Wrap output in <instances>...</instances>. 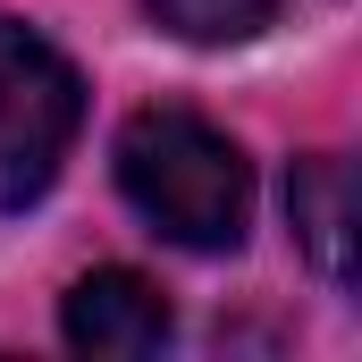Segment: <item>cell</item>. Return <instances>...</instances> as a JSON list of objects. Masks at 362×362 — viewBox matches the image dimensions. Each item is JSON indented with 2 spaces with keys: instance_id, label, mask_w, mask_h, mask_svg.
Returning a JSON list of instances; mask_svg holds the SVG:
<instances>
[{
  "instance_id": "6da1fadb",
  "label": "cell",
  "mask_w": 362,
  "mask_h": 362,
  "mask_svg": "<svg viewBox=\"0 0 362 362\" xmlns=\"http://www.w3.org/2000/svg\"><path fill=\"white\" fill-rule=\"evenodd\" d=\"M118 185L152 219V236H169L185 253H236L245 245L253 169L194 110H135L118 127Z\"/></svg>"
},
{
  "instance_id": "7a4b0ae2",
  "label": "cell",
  "mask_w": 362,
  "mask_h": 362,
  "mask_svg": "<svg viewBox=\"0 0 362 362\" xmlns=\"http://www.w3.org/2000/svg\"><path fill=\"white\" fill-rule=\"evenodd\" d=\"M85 118L76 68L17 17H0V211L42 202Z\"/></svg>"
},
{
  "instance_id": "3957f363",
  "label": "cell",
  "mask_w": 362,
  "mask_h": 362,
  "mask_svg": "<svg viewBox=\"0 0 362 362\" xmlns=\"http://www.w3.org/2000/svg\"><path fill=\"white\" fill-rule=\"evenodd\" d=\"M59 329L93 362H144V354L169 346V303H160L152 278H135V270H93V278L68 286Z\"/></svg>"
},
{
  "instance_id": "277c9868",
  "label": "cell",
  "mask_w": 362,
  "mask_h": 362,
  "mask_svg": "<svg viewBox=\"0 0 362 362\" xmlns=\"http://www.w3.org/2000/svg\"><path fill=\"white\" fill-rule=\"evenodd\" d=\"M286 219H295V245L312 253V270L329 286H354V169L337 152H312L295 160L286 177Z\"/></svg>"
},
{
  "instance_id": "5b68a950",
  "label": "cell",
  "mask_w": 362,
  "mask_h": 362,
  "mask_svg": "<svg viewBox=\"0 0 362 362\" xmlns=\"http://www.w3.org/2000/svg\"><path fill=\"white\" fill-rule=\"evenodd\" d=\"M278 0H152V17L185 42H245L253 25H270Z\"/></svg>"
}]
</instances>
